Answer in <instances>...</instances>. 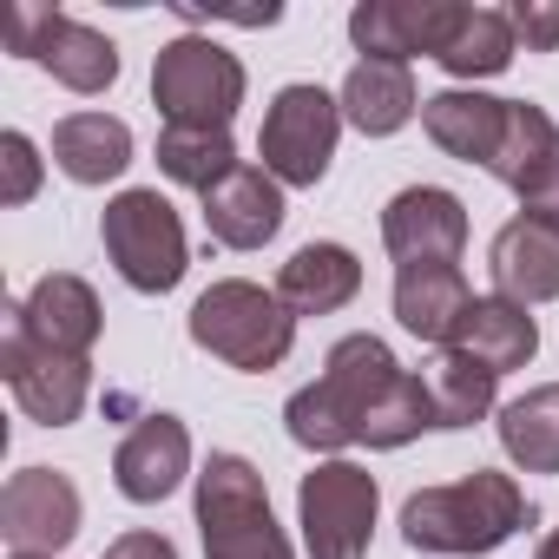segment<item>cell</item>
I'll list each match as a JSON object with an SVG mask.
<instances>
[{
	"instance_id": "13",
	"label": "cell",
	"mask_w": 559,
	"mask_h": 559,
	"mask_svg": "<svg viewBox=\"0 0 559 559\" xmlns=\"http://www.w3.org/2000/svg\"><path fill=\"white\" fill-rule=\"evenodd\" d=\"M454 27H461L454 0H362L349 14V40L362 47V60H402V67H408V53L441 60Z\"/></svg>"
},
{
	"instance_id": "15",
	"label": "cell",
	"mask_w": 559,
	"mask_h": 559,
	"mask_svg": "<svg viewBox=\"0 0 559 559\" xmlns=\"http://www.w3.org/2000/svg\"><path fill=\"white\" fill-rule=\"evenodd\" d=\"M185 467H191V435H185L178 415H145L112 454V480L132 507H152V500L178 493Z\"/></svg>"
},
{
	"instance_id": "23",
	"label": "cell",
	"mask_w": 559,
	"mask_h": 559,
	"mask_svg": "<svg viewBox=\"0 0 559 559\" xmlns=\"http://www.w3.org/2000/svg\"><path fill=\"white\" fill-rule=\"evenodd\" d=\"M53 165L73 178V185H106L132 165V132L126 119H106V112H73L53 126Z\"/></svg>"
},
{
	"instance_id": "4",
	"label": "cell",
	"mask_w": 559,
	"mask_h": 559,
	"mask_svg": "<svg viewBox=\"0 0 559 559\" xmlns=\"http://www.w3.org/2000/svg\"><path fill=\"white\" fill-rule=\"evenodd\" d=\"M198 533L204 559H297L270 513L263 474L243 454H211L198 474Z\"/></svg>"
},
{
	"instance_id": "25",
	"label": "cell",
	"mask_w": 559,
	"mask_h": 559,
	"mask_svg": "<svg viewBox=\"0 0 559 559\" xmlns=\"http://www.w3.org/2000/svg\"><path fill=\"white\" fill-rule=\"evenodd\" d=\"M421 389H428L435 428H474V421L493 408L500 376H493V369H480V362H474V356H461V349H441V356L428 362Z\"/></svg>"
},
{
	"instance_id": "33",
	"label": "cell",
	"mask_w": 559,
	"mask_h": 559,
	"mask_svg": "<svg viewBox=\"0 0 559 559\" xmlns=\"http://www.w3.org/2000/svg\"><path fill=\"white\" fill-rule=\"evenodd\" d=\"M533 559H559V533H546V539H539V552H533Z\"/></svg>"
},
{
	"instance_id": "31",
	"label": "cell",
	"mask_w": 559,
	"mask_h": 559,
	"mask_svg": "<svg viewBox=\"0 0 559 559\" xmlns=\"http://www.w3.org/2000/svg\"><path fill=\"white\" fill-rule=\"evenodd\" d=\"M520 217H526V224L559 230V158H546V165L520 185Z\"/></svg>"
},
{
	"instance_id": "7",
	"label": "cell",
	"mask_w": 559,
	"mask_h": 559,
	"mask_svg": "<svg viewBox=\"0 0 559 559\" xmlns=\"http://www.w3.org/2000/svg\"><path fill=\"white\" fill-rule=\"evenodd\" d=\"M8 53H21V60H34V67H47L67 93H80V99H93V93H106L112 80H119V53H112V40L106 34H93V27H80L73 14H60V8H34V0H14L8 8Z\"/></svg>"
},
{
	"instance_id": "10",
	"label": "cell",
	"mask_w": 559,
	"mask_h": 559,
	"mask_svg": "<svg viewBox=\"0 0 559 559\" xmlns=\"http://www.w3.org/2000/svg\"><path fill=\"white\" fill-rule=\"evenodd\" d=\"M0 376H8L14 402H21L40 428L80 421L86 389H93V362H86V356H60V349L34 343V336L14 330V323H8V343H0Z\"/></svg>"
},
{
	"instance_id": "26",
	"label": "cell",
	"mask_w": 559,
	"mask_h": 559,
	"mask_svg": "<svg viewBox=\"0 0 559 559\" xmlns=\"http://www.w3.org/2000/svg\"><path fill=\"white\" fill-rule=\"evenodd\" d=\"M441 67L454 80H493L513 67V21L493 8H461V27L441 47Z\"/></svg>"
},
{
	"instance_id": "29",
	"label": "cell",
	"mask_w": 559,
	"mask_h": 559,
	"mask_svg": "<svg viewBox=\"0 0 559 559\" xmlns=\"http://www.w3.org/2000/svg\"><path fill=\"white\" fill-rule=\"evenodd\" d=\"M40 191V158L27 132H0V204H27Z\"/></svg>"
},
{
	"instance_id": "19",
	"label": "cell",
	"mask_w": 559,
	"mask_h": 559,
	"mask_svg": "<svg viewBox=\"0 0 559 559\" xmlns=\"http://www.w3.org/2000/svg\"><path fill=\"white\" fill-rule=\"evenodd\" d=\"M487 270H493V290H500L507 304H552V297H559V230L513 217V224L493 237Z\"/></svg>"
},
{
	"instance_id": "32",
	"label": "cell",
	"mask_w": 559,
	"mask_h": 559,
	"mask_svg": "<svg viewBox=\"0 0 559 559\" xmlns=\"http://www.w3.org/2000/svg\"><path fill=\"white\" fill-rule=\"evenodd\" d=\"M99 559H178V546H171L165 533H126V539H112Z\"/></svg>"
},
{
	"instance_id": "30",
	"label": "cell",
	"mask_w": 559,
	"mask_h": 559,
	"mask_svg": "<svg viewBox=\"0 0 559 559\" xmlns=\"http://www.w3.org/2000/svg\"><path fill=\"white\" fill-rule=\"evenodd\" d=\"M513 40H526L533 53H552L559 47V0H513Z\"/></svg>"
},
{
	"instance_id": "28",
	"label": "cell",
	"mask_w": 559,
	"mask_h": 559,
	"mask_svg": "<svg viewBox=\"0 0 559 559\" xmlns=\"http://www.w3.org/2000/svg\"><path fill=\"white\" fill-rule=\"evenodd\" d=\"M546 158H559V126H552L539 106L513 99V112H507V139H500V158H493V178L520 191Z\"/></svg>"
},
{
	"instance_id": "18",
	"label": "cell",
	"mask_w": 559,
	"mask_h": 559,
	"mask_svg": "<svg viewBox=\"0 0 559 559\" xmlns=\"http://www.w3.org/2000/svg\"><path fill=\"white\" fill-rule=\"evenodd\" d=\"M356 290H362V263L343 243H304L276 270V304L290 317H330V310L356 304Z\"/></svg>"
},
{
	"instance_id": "3",
	"label": "cell",
	"mask_w": 559,
	"mask_h": 559,
	"mask_svg": "<svg viewBox=\"0 0 559 559\" xmlns=\"http://www.w3.org/2000/svg\"><path fill=\"white\" fill-rule=\"evenodd\" d=\"M191 343L243 376H263L290 356L297 343V317L276 304V290L263 284H243V276H224L211 284L198 304H191Z\"/></svg>"
},
{
	"instance_id": "27",
	"label": "cell",
	"mask_w": 559,
	"mask_h": 559,
	"mask_svg": "<svg viewBox=\"0 0 559 559\" xmlns=\"http://www.w3.org/2000/svg\"><path fill=\"white\" fill-rule=\"evenodd\" d=\"M243 158H237V145H230V132H178V126H165V139H158V171L171 178V185H191L198 198L217 185V178H230Z\"/></svg>"
},
{
	"instance_id": "20",
	"label": "cell",
	"mask_w": 559,
	"mask_h": 559,
	"mask_svg": "<svg viewBox=\"0 0 559 559\" xmlns=\"http://www.w3.org/2000/svg\"><path fill=\"white\" fill-rule=\"evenodd\" d=\"M474 290L461 263H415V270H395V323L421 343H454V323L467 317Z\"/></svg>"
},
{
	"instance_id": "6",
	"label": "cell",
	"mask_w": 559,
	"mask_h": 559,
	"mask_svg": "<svg viewBox=\"0 0 559 559\" xmlns=\"http://www.w3.org/2000/svg\"><path fill=\"white\" fill-rule=\"evenodd\" d=\"M99 230H106V257L119 263V276H126L132 290H145V297L178 290V276L191 263V243H185L178 211L158 191H119L106 204V224Z\"/></svg>"
},
{
	"instance_id": "2",
	"label": "cell",
	"mask_w": 559,
	"mask_h": 559,
	"mask_svg": "<svg viewBox=\"0 0 559 559\" xmlns=\"http://www.w3.org/2000/svg\"><path fill=\"white\" fill-rule=\"evenodd\" d=\"M520 526H526V493L493 467H474L467 480H448V487H421L402 507V539L415 552H435V559L493 552Z\"/></svg>"
},
{
	"instance_id": "8",
	"label": "cell",
	"mask_w": 559,
	"mask_h": 559,
	"mask_svg": "<svg viewBox=\"0 0 559 559\" xmlns=\"http://www.w3.org/2000/svg\"><path fill=\"white\" fill-rule=\"evenodd\" d=\"M336 132H343V99H330L323 86H284L263 112V132H257V152H263V171L276 185H323L330 158H336Z\"/></svg>"
},
{
	"instance_id": "11",
	"label": "cell",
	"mask_w": 559,
	"mask_h": 559,
	"mask_svg": "<svg viewBox=\"0 0 559 559\" xmlns=\"http://www.w3.org/2000/svg\"><path fill=\"white\" fill-rule=\"evenodd\" d=\"M382 243H389L395 270L461 263V250H467V204L454 191H441V185H408L382 211Z\"/></svg>"
},
{
	"instance_id": "17",
	"label": "cell",
	"mask_w": 559,
	"mask_h": 559,
	"mask_svg": "<svg viewBox=\"0 0 559 559\" xmlns=\"http://www.w3.org/2000/svg\"><path fill=\"white\" fill-rule=\"evenodd\" d=\"M507 112H513V99H487V93H435V99H421L428 139H435L448 158L487 165V171H493V158H500Z\"/></svg>"
},
{
	"instance_id": "12",
	"label": "cell",
	"mask_w": 559,
	"mask_h": 559,
	"mask_svg": "<svg viewBox=\"0 0 559 559\" xmlns=\"http://www.w3.org/2000/svg\"><path fill=\"white\" fill-rule=\"evenodd\" d=\"M0 533L14 552H60L80 533V487L53 467H21L0 487Z\"/></svg>"
},
{
	"instance_id": "14",
	"label": "cell",
	"mask_w": 559,
	"mask_h": 559,
	"mask_svg": "<svg viewBox=\"0 0 559 559\" xmlns=\"http://www.w3.org/2000/svg\"><path fill=\"white\" fill-rule=\"evenodd\" d=\"M204 224L224 250H263L284 230V191L263 165H237L230 178H217L204 191Z\"/></svg>"
},
{
	"instance_id": "34",
	"label": "cell",
	"mask_w": 559,
	"mask_h": 559,
	"mask_svg": "<svg viewBox=\"0 0 559 559\" xmlns=\"http://www.w3.org/2000/svg\"><path fill=\"white\" fill-rule=\"evenodd\" d=\"M14 559H53V552H14Z\"/></svg>"
},
{
	"instance_id": "21",
	"label": "cell",
	"mask_w": 559,
	"mask_h": 559,
	"mask_svg": "<svg viewBox=\"0 0 559 559\" xmlns=\"http://www.w3.org/2000/svg\"><path fill=\"white\" fill-rule=\"evenodd\" d=\"M461 356H474L480 369L507 376V369H526L533 349H539V323L526 317V304H507V297H474L467 317L454 323V343Z\"/></svg>"
},
{
	"instance_id": "5",
	"label": "cell",
	"mask_w": 559,
	"mask_h": 559,
	"mask_svg": "<svg viewBox=\"0 0 559 559\" xmlns=\"http://www.w3.org/2000/svg\"><path fill=\"white\" fill-rule=\"evenodd\" d=\"M152 99H158L165 126H178V132H230V119L243 106V67L217 40L185 34L158 53Z\"/></svg>"
},
{
	"instance_id": "16",
	"label": "cell",
	"mask_w": 559,
	"mask_h": 559,
	"mask_svg": "<svg viewBox=\"0 0 559 559\" xmlns=\"http://www.w3.org/2000/svg\"><path fill=\"white\" fill-rule=\"evenodd\" d=\"M14 330H27L34 343H47L60 356H86L99 343V297H93V284L53 270L14 304Z\"/></svg>"
},
{
	"instance_id": "22",
	"label": "cell",
	"mask_w": 559,
	"mask_h": 559,
	"mask_svg": "<svg viewBox=\"0 0 559 559\" xmlns=\"http://www.w3.org/2000/svg\"><path fill=\"white\" fill-rule=\"evenodd\" d=\"M415 73L402 60H356L343 80V119L369 139H389L415 119Z\"/></svg>"
},
{
	"instance_id": "1",
	"label": "cell",
	"mask_w": 559,
	"mask_h": 559,
	"mask_svg": "<svg viewBox=\"0 0 559 559\" xmlns=\"http://www.w3.org/2000/svg\"><path fill=\"white\" fill-rule=\"evenodd\" d=\"M408 369L389 356L382 336H343L323 362V376L310 389L290 395L284 421H290V441L297 448H317V454H336L349 441H362L369 415L389 402V389L402 382Z\"/></svg>"
},
{
	"instance_id": "9",
	"label": "cell",
	"mask_w": 559,
	"mask_h": 559,
	"mask_svg": "<svg viewBox=\"0 0 559 559\" xmlns=\"http://www.w3.org/2000/svg\"><path fill=\"white\" fill-rule=\"evenodd\" d=\"M297 513L310 559H362L376 533V474L356 461H323L317 474H304Z\"/></svg>"
},
{
	"instance_id": "24",
	"label": "cell",
	"mask_w": 559,
	"mask_h": 559,
	"mask_svg": "<svg viewBox=\"0 0 559 559\" xmlns=\"http://www.w3.org/2000/svg\"><path fill=\"white\" fill-rule=\"evenodd\" d=\"M500 448L526 474H559V382L526 389L520 402L500 408Z\"/></svg>"
}]
</instances>
